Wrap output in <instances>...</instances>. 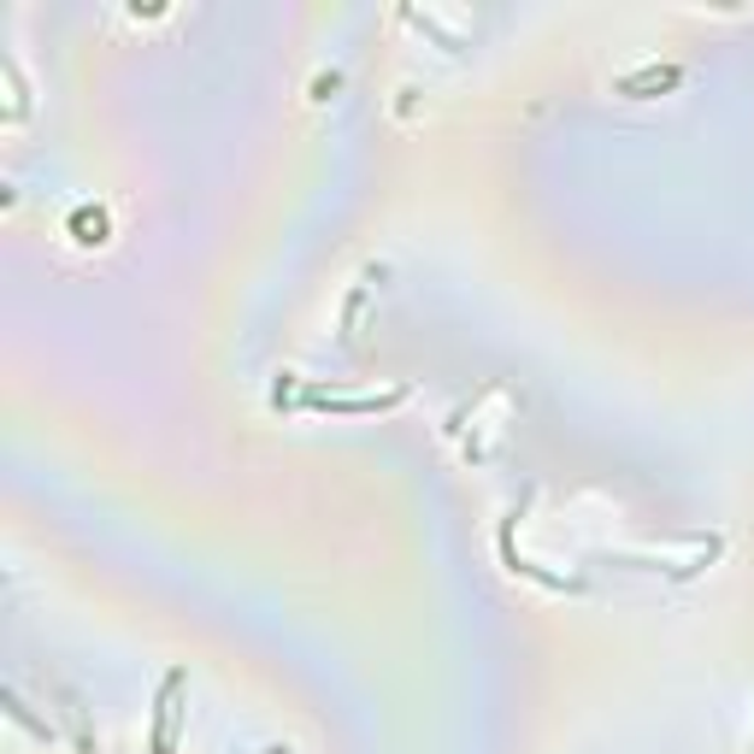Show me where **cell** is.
<instances>
[{
	"label": "cell",
	"instance_id": "1",
	"mask_svg": "<svg viewBox=\"0 0 754 754\" xmlns=\"http://www.w3.org/2000/svg\"><path fill=\"white\" fill-rule=\"evenodd\" d=\"M183 690H188V672H165L160 683V701H153V754H177V719H183Z\"/></svg>",
	"mask_w": 754,
	"mask_h": 754
},
{
	"label": "cell",
	"instance_id": "2",
	"mask_svg": "<svg viewBox=\"0 0 754 754\" xmlns=\"http://www.w3.org/2000/svg\"><path fill=\"white\" fill-rule=\"evenodd\" d=\"M678 83H683L678 65H643V72L620 77V95H666V89H678Z\"/></svg>",
	"mask_w": 754,
	"mask_h": 754
},
{
	"label": "cell",
	"instance_id": "3",
	"mask_svg": "<svg viewBox=\"0 0 754 754\" xmlns=\"http://www.w3.org/2000/svg\"><path fill=\"white\" fill-rule=\"evenodd\" d=\"M401 389H389V396H306V407H331V413H384V407H396Z\"/></svg>",
	"mask_w": 754,
	"mask_h": 754
},
{
	"label": "cell",
	"instance_id": "4",
	"mask_svg": "<svg viewBox=\"0 0 754 754\" xmlns=\"http://www.w3.org/2000/svg\"><path fill=\"white\" fill-rule=\"evenodd\" d=\"M72 230H77V243H107V213H100V207H77Z\"/></svg>",
	"mask_w": 754,
	"mask_h": 754
}]
</instances>
